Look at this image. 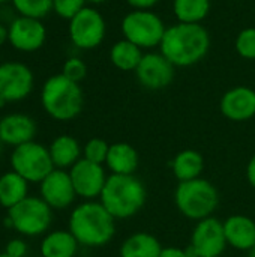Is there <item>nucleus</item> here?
Returning a JSON list of instances; mask_svg holds the SVG:
<instances>
[{
  "label": "nucleus",
  "mask_w": 255,
  "mask_h": 257,
  "mask_svg": "<svg viewBox=\"0 0 255 257\" xmlns=\"http://www.w3.org/2000/svg\"><path fill=\"white\" fill-rule=\"evenodd\" d=\"M0 120H2V119H0Z\"/></svg>",
  "instance_id": "obj_42"
},
{
  "label": "nucleus",
  "mask_w": 255,
  "mask_h": 257,
  "mask_svg": "<svg viewBox=\"0 0 255 257\" xmlns=\"http://www.w3.org/2000/svg\"><path fill=\"white\" fill-rule=\"evenodd\" d=\"M51 208L39 197H26L23 202L8 209L6 224L26 236H38L51 224Z\"/></svg>",
  "instance_id": "obj_7"
},
{
  "label": "nucleus",
  "mask_w": 255,
  "mask_h": 257,
  "mask_svg": "<svg viewBox=\"0 0 255 257\" xmlns=\"http://www.w3.org/2000/svg\"><path fill=\"white\" fill-rule=\"evenodd\" d=\"M246 179L249 182V185L255 188V155L248 161L246 166Z\"/></svg>",
  "instance_id": "obj_35"
},
{
  "label": "nucleus",
  "mask_w": 255,
  "mask_h": 257,
  "mask_svg": "<svg viewBox=\"0 0 255 257\" xmlns=\"http://www.w3.org/2000/svg\"><path fill=\"white\" fill-rule=\"evenodd\" d=\"M47 38L45 26L41 20L18 17L9 26V42L15 50L32 53L39 50Z\"/></svg>",
  "instance_id": "obj_14"
},
{
  "label": "nucleus",
  "mask_w": 255,
  "mask_h": 257,
  "mask_svg": "<svg viewBox=\"0 0 255 257\" xmlns=\"http://www.w3.org/2000/svg\"><path fill=\"white\" fill-rule=\"evenodd\" d=\"M227 244L240 251L255 247V221L246 215H231L224 221Z\"/></svg>",
  "instance_id": "obj_18"
},
{
  "label": "nucleus",
  "mask_w": 255,
  "mask_h": 257,
  "mask_svg": "<svg viewBox=\"0 0 255 257\" xmlns=\"http://www.w3.org/2000/svg\"><path fill=\"white\" fill-rule=\"evenodd\" d=\"M189 245L197 257H219L228 245L224 232V223L215 217L197 221Z\"/></svg>",
  "instance_id": "obj_10"
},
{
  "label": "nucleus",
  "mask_w": 255,
  "mask_h": 257,
  "mask_svg": "<svg viewBox=\"0 0 255 257\" xmlns=\"http://www.w3.org/2000/svg\"><path fill=\"white\" fill-rule=\"evenodd\" d=\"M11 164L14 172L23 176L27 182L41 184L54 170L50 151L36 142L17 146L12 152Z\"/></svg>",
  "instance_id": "obj_8"
},
{
  "label": "nucleus",
  "mask_w": 255,
  "mask_h": 257,
  "mask_svg": "<svg viewBox=\"0 0 255 257\" xmlns=\"http://www.w3.org/2000/svg\"><path fill=\"white\" fill-rule=\"evenodd\" d=\"M108 151H110V145L102 140V139H90L84 149H83V154H84V158L90 163H95V164H104L107 161V157H108Z\"/></svg>",
  "instance_id": "obj_29"
},
{
  "label": "nucleus",
  "mask_w": 255,
  "mask_h": 257,
  "mask_svg": "<svg viewBox=\"0 0 255 257\" xmlns=\"http://www.w3.org/2000/svg\"><path fill=\"white\" fill-rule=\"evenodd\" d=\"M116 218L101 202L87 200L78 205L69 218V232L80 245L104 247L116 233Z\"/></svg>",
  "instance_id": "obj_2"
},
{
  "label": "nucleus",
  "mask_w": 255,
  "mask_h": 257,
  "mask_svg": "<svg viewBox=\"0 0 255 257\" xmlns=\"http://www.w3.org/2000/svg\"><path fill=\"white\" fill-rule=\"evenodd\" d=\"M171 170L179 182H186L201 178L204 170V158L194 149L180 151L170 163Z\"/></svg>",
  "instance_id": "obj_20"
},
{
  "label": "nucleus",
  "mask_w": 255,
  "mask_h": 257,
  "mask_svg": "<svg viewBox=\"0 0 255 257\" xmlns=\"http://www.w3.org/2000/svg\"><path fill=\"white\" fill-rule=\"evenodd\" d=\"M138 83L149 90H161L173 83L174 66L161 51H146L135 69Z\"/></svg>",
  "instance_id": "obj_11"
},
{
  "label": "nucleus",
  "mask_w": 255,
  "mask_h": 257,
  "mask_svg": "<svg viewBox=\"0 0 255 257\" xmlns=\"http://www.w3.org/2000/svg\"><path fill=\"white\" fill-rule=\"evenodd\" d=\"M111 175H134L140 164L138 152L129 143L110 145L108 157L105 161Z\"/></svg>",
  "instance_id": "obj_19"
},
{
  "label": "nucleus",
  "mask_w": 255,
  "mask_h": 257,
  "mask_svg": "<svg viewBox=\"0 0 255 257\" xmlns=\"http://www.w3.org/2000/svg\"><path fill=\"white\" fill-rule=\"evenodd\" d=\"M33 89V74L29 66L20 62L0 65V98L5 102L21 101Z\"/></svg>",
  "instance_id": "obj_12"
},
{
  "label": "nucleus",
  "mask_w": 255,
  "mask_h": 257,
  "mask_svg": "<svg viewBox=\"0 0 255 257\" xmlns=\"http://www.w3.org/2000/svg\"><path fill=\"white\" fill-rule=\"evenodd\" d=\"M126 2L135 11H152L161 0H126Z\"/></svg>",
  "instance_id": "obj_33"
},
{
  "label": "nucleus",
  "mask_w": 255,
  "mask_h": 257,
  "mask_svg": "<svg viewBox=\"0 0 255 257\" xmlns=\"http://www.w3.org/2000/svg\"><path fill=\"white\" fill-rule=\"evenodd\" d=\"M2 145H3V142L0 140V152H2Z\"/></svg>",
  "instance_id": "obj_40"
},
{
  "label": "nucleus",
  "mask_w": 255,
  "mask_h": 257,
  "mask_svg": "<svg viewBox=\"0 0 255 257\" xmlns=\"http://www.w3.org/2000/svg\"><path fill=\"white\" fill-rule=\"evenodd\" d=\"M212 8L210 0H173V14L177 23L201 24Z\"/></svg>",
  "instance_id": "obj_26"
},
{
  "label": "nucleus",
  "mask_w": 255,
  "mask_h": 257,
  "mask_svg": "<svg viewBox=\"0 0 255 257\" xmlns=\"http://www.w3.org/2000/svg\"><path fill=\"white\" fill-rule=\"evenodd\" d=\"M27 197V181L18 173L8 172L0 178V205L6 209L14 208Z\"/></svg>",
  "instance_id": "obj_25"
},
{
  "label": "nucleus",
  "mask_w": 255,
  "mask_h": 257,
  "mask_svg": "<svg viewBox=\"0 0 255 257\" xmlns=\"http://www.w3.org/2000/svg\"><path fill=\"white\" fill-rule=\"evenodd\" d=\"M36 125L32 117L21 113L8 114L0 120V140L11 146H21L33 142Z\"/></svg>",
  "instance_id": "obj_17"
},
{
  "label": "nucleus",
  "mask_w": 255,
  "mask_h": 257,
  "mask_svg": "<svg viewBox=\"0 0 255 257\" xmlns=\"http://www.w3.org/2000/svg\"><path fill=\"white\" fill-rule=\"evenodd\" d=\"M6 254H9L11 257H24L27 253V247L26 242L21 239H12L8 242L6 245Z\"/></svg>",
  "instance_id": "obj_32"
},
{
  "label": "nucleus",
  "mask_w": 255,
  "mask_h": 257,
  "mask_svg": "<svg viewBox=\"0 0 255 257\" xmlns=\"http://www.w3.org/2000/svg\"><path fill=\"white\" fill-rule=\"evenodd\" d=\"M78 245V241L69 230H56L44 238L41 253L42 257H75Z\"/></svg>",
  "instance_id": "obj_23"
},
{
  "label": "nucleus",
  "mask_w": 255,
  "mask_h": 257,
  "mask_svg": "<svg viewBox=\"0 0 255 257\" xmlns=\"http://www.w3.org/2000/svg\"><path fill=\"white\" fill-rule=\"evenodd\" d=\"M69 176L77 196L86 200H93L95 197H99L108 178L101 164L90 163L86 158L78 160L71 167Z\"/></svg>",
  "instance_id": "obj_13"
},
{
  "label": "nucleus",
  "mask_w": 255,
  "mask_h": 257,
  "mask_svg": "<svg viewBox=\"0 0 255 257\" xmlns=\"http://www.w3.org/2000/svg\"><path fill=\"white\" fill-rule=\"evenodd\" d=\"M62 74L66 78H69V80H72L75 83H80L81 80H84V77L87 74V66L80 57H69L63 63Z\"/></svg>",
  "instance_id": "obj_31"
},
{
  "label": "nucleus",
  "mask_w": 255,
  "mask_h": 257,
  "mask_svg": "<svg viewBox=\"0 0 255 257\" xmlns=\"http://www.w3.org/2000/svg\"><path fill=\"white\" fill-rule=\"evenodd\" d=\"M21 17L41 20L53 11V0H12Z\"/></svg>",
  "instance_id": "obj_27"
},
{
  "label": "nucleus",
  "mask_w": 255,
  "mask_h": 257,
  "mask_svg": "<svg viewBox=\"0 0 255 257\" xmlns=\"http://www.w3.org/2000/svg\"><path fill=\"white\" fill-rule=\"evenodd\" d=\"M162 245L150 233L137 232L126 238L120 247V257H159Z\"/></svg>",
  "instance_id": "obj_21"
},
{
  "label": "nucleus",
  "mask_w": 255,
  "mask_h": 257,
  "mask_svg": "<svg viewBox=\"0 0 255 257\" xmlns=\"http://www.w3.org/2000/svg\"><path fill=\"white\" fill-rule=\"evenodd\" d=\"M6 41H9V29L0 24V45H3Z\"/></svg>",
  "instance_id": "obj_36"
},
{
  "label": "nucleus",
  "mask_w": 255,
  "mask_h": 257,
  "mask_svg": "<svg viewBox=\"0 0 255 257\" xmlns=\"http://www.w3.org/2000/svg\"><path fill=\"white\" fill-rule=\"evenodd\" d=\"M224 117L233 122H245L255 116V90L248 86H236L227 90L219 102Z\"/></svg>",
  "instance_id": "obj_16"
},
{
  "label": "nucleus",
  "mask_w": 255,
  "mask_h": 257,
  "mask_svg": "<svg viewBox=\"0 0 255 257\" xmlns=\"http://www.w3.org/2000/svg\"><path fill=\"white\" fill-rule=\"evenodd\" d=\"M107 0H86V3H92V5H101V3H105Z\"/></svg>",
  "instance_id": "obj_37"
},
{
  "label": "nucleus",
  "mask_w": 255,
  "mask_h": 257,
  "mask_svg": "<svg viewBox=\"0 0 255 257\" xmlns=\"http://www.w3.org/2000/svg\"><path fill=\"white\" fill-rule=\"evenodd\" d=\"M143 56L144 51L138 45L132 44L125 38L114 42L110 48V62L113 63L114 68L123 72H131V71L135 72Z\"/></svg>",
  "instance_id": "obj_22"
},
{
  "label": "nucleus",
  "mask_w": 255,
  "mask_h": 257,
  "mask_svg": "<svg viewBox=\"0 0 255 257\" xmlns=\"http://www.w3.org/2000/svg\"><path fill=\"white\" fill-rule=\"evenodd\" d=\"M5 2H8V0H0V5H2V3H5Z\"/></svg>",
  "instance_id": "obj_41"
},
{
  "label": "nucleus",
  "mask_w": 255,
  "mask_h": 257,
  "mask_svg": "<svg viewBox=\"0 0 255 257\" xmlns=\"http://www.w3.org/2000/svg\"><path fill=\"white\" fill-rule=\"evenodd\" d=\"M77 197L71 176L62 169H54L41 182V199L51 209H65Z\"/></svg>",
  "instance_id": "obj_15"
},
{
  "label": "nucleus",
  "mask_w": 255,
  "mask_h": 257,
  "mask_svg": "<svg viewBox=\"0 0 255 257\" xmlns=\"http://www.w3.org/2000/svg\"><path fill=\"white\" fill-rule=\"evenodd\" d=\"M159 257H188L185 248H179V247H165L161 251Z\"/></svg>",
  "instance_id": "obj_34"
},
{
  "label": "nucleus",
  "mask_w": 255,
  "mask_h": 257,
  "mask_svg": "<svg viewBox=\"0 0 255 257\" xmlns=\"http://www.w3.org/2000/svg\"><path fill=\"white\" fill-rule=\"evenodd\" d=\"M210 48V35L203 24L176 23L167 27L159 51L174 68H188L201 62Z\"/></svg>",
  "instance_id": "obj_1"
},
{
  "label": "nucleus",
  "mask_w": 255,
  "mask_h": 257,
  "mask_svg": "<svg viewBox=\"0 0 255 257\" xmlns=\"http://www.w3.org/2000/svg\"><path fill=\"white\" fill-rule=\"evenodd\" d=\"M48 151L54 163V167H59L62 170L66 167H72L78 160H81L80 143L71 136H59L51 143Z\"/></svg>",
  "instance_id": "obj_24"
},
{
  "label": "nucleus",
  "mask_w": 255,
  "mask_h": 257,
  "mask_svg": "<svg viewBox=\"0 0 255 257\" xmlns=\"http://www.w3.org/2000/svg\"><path fill=\"white\" fill-rule=\"evenodd\" d=\"M0 257H11V256H9V254H6V253H2V254H0Z\"/></svg>",
  "instance_id": "obj_39"
},
{
  "label": "nucleus",
  "mask_w": 255,
  "mask_h": 257,
  "mask_svg": "<svg viewBox=\"0 0 255 257\" xmlns=\"http://www.w3.org/2000/svg\"><path fill=\"white\" fill-rule=\"evenodd\" d=\"M120 30L125 39L138 45L143 51H152L159 47L167 27L156 12L134 9L123 17Z\"/></svg>",
  "instance_id": "obj_6"
},
{
  "label": "nucleus",
  "mask_w": 255,
  "mask_h": 257,
  "mask_svg": "<svg viewBox=\"0 0 255 257\" xmlns=\"http://www.w3.org/2000/svg\"><path fill=\"white\" fill-rule=\"evenodd\" d=\"M84 8H86V0H53V11L59 17L69 21Z\"/></svg>",
  "instance_id": "obj_30"
},
{
  "label": "nucleus",
  "mask_w": 255,
  "mask_h": 257,
  "mask_svg": "<svg viewBox=\"0 0 255 257\" xmlns=\"http://www.w3.org/2000/svg\"><path fill=\"white\" fill-rule=\"evenodd\" d=\"M174 203L183 217L194 221H201L212 217L219 205V194L212 182L198 178L179 182L174 191Z\"/></svg>",
  "instance_id": "obj_5"
},
{
  "label": "nucleus",
  "mask_w": 255,
  "mask_h": 257,
  "mask_svg": "<svg viewBox=\"0 0 255 257\" xmlns=\"http://www.w3.org/2000/svg\"><path fill=\"white\" fill-rule=\"evenodd\" d=\"M248 257H255V247L251 250V251H249V256Z\"/></svg>",
  "instance_id": "obj_38"
},
{
  "label": "nucleus",
  "mask_w": 255,
  "mask_h": 257,
  "mask_svg": "<svg viewBox=\"0 0 255 257\" xmlns=\"http://www.w3.org/2000/svg\"><path fill=\"white\" fill-rule=\"evenodd\" d=\"M41 101L44 110L53 119L65 122L81 113L84 96L78 83L66 78L63 74H57L45 81Z\"/></svg>",
  "instance_id": "obj_4"
},
{
  "label": "nucleus",
  "mask_w": 255,
  "mask_h": 257,
  "mask_svg": "<svg viewBox=\"0 0 255 257\" xmlns=\"http://www.w3.org/2000/svg\"><path fill=\"white\" fill-rule=\"evenodd\" d=\"M99 199L116 220H126L143 209L147 191L135 175H110Z\"/></svg>",
  "instance_id": "obj_3"
},
{
  "label": "nucleus",
  "mask_w": 255,
  "mask_h": 257,
  "mask_svg": "<svg viewBox=\"0 0 255 257\" xmlns=\"http://www.w3.org/2000/svg\"><path fill=\"white\" fill-rule=\"evenodd\" d=\"M234 48L242 59L255 60V27H246L237 33Z\"/></svg>",
  "instance_id": "obj_28"
},
{
  "label": "nucleus",
  "mask_w": 255,
  "mask_h": 257,
  "mask_svg": "<svg viewBox=\"0 0 255 257\" xmlns=\"http://www.w3.org/2000/svg\"><path fill=\"white\" fill-rule=\"evenodd\" d=\"M107 33V24L102 14L86 6L69 21L71 42L80 50H93L102 44Z\"/></svg>",
  "instance_id": "obj_9"
}]
</instances>
